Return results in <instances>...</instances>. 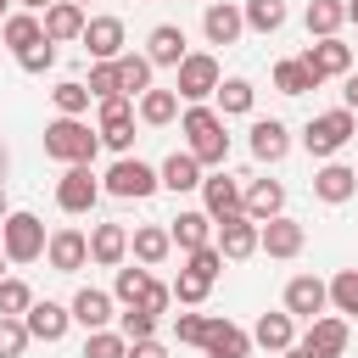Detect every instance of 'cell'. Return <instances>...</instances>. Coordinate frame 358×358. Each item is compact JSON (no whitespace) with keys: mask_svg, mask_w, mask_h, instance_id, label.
Segmentation results:
<instances>
[{"mask_svg":"<svg viewBox=\"0 0 358 358\" xmlns=\"http://www.w3.org/2000/svg\"><path fill=\"white\" fill-rule=\"evenodd\" d=\"M179 129H185L190 157H196L201 168H224V162H229V134H224V117H218L213 106H185Z\"/></svg>","mask_w":358,"mask_h":358,"instance_id":"obj_1","label":"cell"},{"mask_svg":"<svg viewBox=\"0 0 358 358\" xmlns=\"http://www.w3.org/2000/svg\"><path fill=\"white\" fill-rule=\"evenodd\" d=\"M95 151H101V129L78 123V117L45 123V157H56V162H67V168H90Z\"/></svg>","mask_w":358,"mask_h":358,"instance_id":"obj_2","label":"cell"},{"mask_svg":"<svg viewBox=\"0 0 358 358\" xmlns=\"http://www.w3.org/2000/svg\"><path fill=\"white\" fill-rule=\"evenodd\" d=\"M352 134H358V112L336 106V112H319V117H308V129H302V145H308L313 157H336V151H341Z\"/></svg>","mask_w":358,"mask_h":358,"instance_id":"obj_3","label":"cell"},{"mask_svg":"<svg viewBox=\"0 0 358 358\" xmlns=\"http://www.w3.org/2000/svg\"><path fill=\"white\" fill-rule=\"evenodd\" d=\"M45 246H50V235H45V224H39L34 213H11V218L0 224V252H6V263H34V257H45Z\"/></svg>","mask_w":358,"mask_h":358,"instance_id":"obj_4","label":"cell"},{"mask_svg":"<svg viewBox=\"0 0 358 358\" xmlns=\"http://www.w3.org/2000/svg\"><path fill=\"white\" fill-rule=\"evenodd\" d=\"M157 185H162V173H157V168H145L140 157H117V162L106 168V179H101V190H106V196H117V201H145Z\"/></svg>","mask_w":358,"mask_h":358,"instance_id":"obj_5","label":"cell"},{"mask_svg":"<svg viewBox=\"0 0 358 358\" xmlns=\"http://www.w3.org/2000/svg\"><path fill=\"white\" fill-rule=\"evenodd\" d=\"M179 78H173V90H179V101H190V106H201L207 95H218V84H224V73H218V62L213 56H201V50H190L179 67H173Z\"/></svg>","mask_w":358,"mask_h":358,"instance_id":"obj_6","label":"cell"},{"mask_svg":"<svg viewBox=\"0 0 358 358\" xmlns=\"http://www.w3.org/2000/svg\"><path fill=\"white\" fill-rule=\"evenodd\" d=\"M201 213H207L213 224H224V218L246 213V185H241V179H229V173L201 179Z\"/></svg>","mask_w":358,"mask_h":358,"instance_id":"obj_7","label":"cell"},{"mask_svg":"<svg viewBox=\"0 0 358 358\" xmlns=\"http://www.w3.org/2000/svg\"><path fill=\"white\" fill-rule=\"evenodd\" d=\"M324 308H330V285L319 280V274H296L291 285H285V313L291 319H324Z\"/></svg>","mask_w":358,"mask_h":358,"instance_id":"obj_8","label":"cell"},{"mask_svg":"<svg viewBox=\"0 0 358 358\" xmlns=\"http://www.w3.org/2000/svg\"><path fill=\"white\" fill-rule=\"evenodd\" d=\"M302 62H308V73L324 84V78H347L352 73V45H341V39H313L308 50H302Z\"/></svg>","mask_w":358,"mask_h":358,"instance_id":"obj_9","label":"cell"},{"mask_svg":"<svg viewBox=\"0 0 358 358\" xmlns=\"http://www.w3.org/2000/svg\"><path fill=\"white\" fill-rule=\"evenodd\" d=\"M101 201V179L90 173V168H67L62 179H56V207L62 213H90Z\"/></svg>","mask_w":358,"mask_h":358,"instance_id":"obj_10","label":"cell"},{"mask_svg":"<svg viewBox=\"0 0 358 358\" xmlns=\"http://www.w3.org/2000/svg\"><path fill=\"white\" fill-rule=\"evenodd\" d=\"M257 241H263V224H257V218H246V213H235V218H224V224H218V241H213V246H218L229 263H241V257H252V252H257Z\"/></svg>","mask_w":358,"mask_h":358,"instance_id":"obj_11","label":"cell"},{"mask_svg":"<svg viewBox=\"0 0 358 358\" xmlns=\"http://www.w3.org/2000/svg\"><path fill=\"white\" fill-rule=\"evenodd\" d=\"M201 34H207V45H235V39L246 34V11L229 6V0H213V6L201 11Z\"/></svg>","mask_w":358,"mask_h":358,"instance_id":"obj_12","label":"cell"},{"mask_svg":"<svg viewBox=\"0 0 358 358\" xmlns=\"http://www.w3.org/2000/svg\"><path fill=\"white\" fill-rule=\"evenodd\" d=\"M45 257H50L56 274H78V268L90 263V235H78V229H50Z\"/></svg>","mask_w":358,"mask_h":358,"instance_id":"obj_13","label":"cell"},{"mask_svg":"<svg viewBox=\"0 0 358 358\" xmlns=\"http://www.w3.org/2000/svg\"><path fill=\"white\" fill-rule=\"evenodd\" d=\"M78 45H84L95 62H117V56H123V22H117V17H90Z\"/></svg>","mask_w":358,"mask_h":358,"instance_id":"obj_14","label":"cell"},{"mask_svg":"<svg viewBox=\"0 0 358 358\" xmlns=\"http://www.w3.org/2000/svg\"><path fill=\"white\" fill-rule=\"evenodd\" d=\"M302 246H308V229H302L296 218H285V213H280V218H268V224H263L257 252H268V257H296Z\"/></svg>","mask_w":358,"mask_h":358,"instance_id":"obj_15","label":"cell"},{"mask_svg":"<svg viewBox=\"0 0 358 358\" xmlns=\"http://www.w3.org/2000/svg\"><path fill=\"white\" fill-rule=\"evenodd\" d=\"M22 324H28L34 341H62L67 324H73V308H62V302H34V308L22 313Z\"/></svg>","mask_w":358,"mask_h":358,"instance_id":"obj_16","label":"cell"},{"mask_svg":"<svg viewBox=\"0 0 358 358\" xmlns=\"http://www.w3.org/2000/svg\"><path fill=\"white\" fill-rule=\"evenodd\" d=\"M201 352H207V358H246V352H252V336H246L241 324H229V319H207Z\"/></svg>","mask_w":358,"mask_h":358,"instance_id":"obj_17","label":"cell"},{"mask_svg":"<svg viewBox=\"0 0 358 358\" xmlns=\"http://www.w3.org/2000/svg\"><path fill=\"white\" fill-rule=\"evenodd\" d=\"M39 22H45V39H50V45H67V39H84V22H90V17H84V6L56 0V6H50Z\"/></svg>","mask_w":358,"mask_h":358,"instance_id":"obj_18","label":"cell"},{"mask_svg":"<svg viewBox=\"0 0 358 358\" xmlns=\"http://www.w3.org/2000/svg\"><path fill=\"white\" fill-rule=\"evenodd\" d=\"M190 50H185V28H173V22H157L151 28V39H145V62L151 67H179Z\"/></svg>","mask_w":358,"mask_h":358,"instance_id":"obj_19","label":"cell"},{"mask_svg":"<svg viewBox=\"0 0 358 358\" xmlns=\"http://www.w3.org/2000/svg\"><path fill=\"white\" fill-rule=\"evenodd\" d=\"M352 190H358V168H347V162H324V168L313 173V196L330 201V207H341Z\"/></svg>","mask_w":358,"mask_h":358,"instance_id":"obj_20","label":"cell"},{"mask_svg":"<svg viewBox=\"0 0 358 358\" xmlns=\"http://www.w3.org/2000/svg\"><path fill=\"white\" fill-rule=\"evenodd\" d=\"M285 151H291L285 123H280V117H257V123H252V157H257V162H285Z\"/></svg>","mask_w":358,"mask_h":358,"instance_id":"obj_21","label":"cell"},{"mask_svg":"<svg viewBox=\"0 0 358 358\" xmlns=\"http://www.w3.org/2000/svg\"><path fill=\"white\" fill-rule=\"evenodd\" d=\"M90 257H95L101 268H117V263L129 257V229H123V224H95V229H90Z\"/></svg>","mask_w":358,"mask_h":358,"instance_id":"obj_22","label":"cell"},{"mask_svg":"<svg viewBox=\"0 0 358 358\" xmlns=\"http://www.w3.org/2000/svg\"><path fill=\"white\" fill-rule=\"evenodd\" d=\"M252 341H257V347H268V352H285V347H296V319H291L285 308H280V313H257Z\"/></svg>","mask_w":358,"mask_h":358,"instance_id":"obj_23","label":"cell"},{"mask_svg":"<svg viewBox=\"0 0 358 358\" xmlns=\"http://www.w3.org/2000/svg\"><path fill=\"white\" fill-rule=\"evenodd\" d=\"M280 207H285V185L280 179H252L246 185V218L268 224V218H280Z\"/></svg>","mask_w":358,"mask_h":358,"instance_id":"obj_24","label":"cell"},{"mask_svg":"<svg viewBox=\"0 0 358 358\" xmlns=\"http://www.w3.org/2000/svg\"><path fill=\"white\" fill-rule=\"evenodd\" d=\"M302 347H313L319 358H341V352H347V319H330V313L313 319L308 336H302Z\"/></svg>","mask_w":358,"mask_h":358,"instance_id":"obj_25","label":"cell"},{"mask_svg":"<svg viewBox=\"0 0 358 358\" xmlns=\"http://www.w3.org/2000/svg\"><path fill=\"white\" fill-rule=\"evenodd\" d=\"M0 39L11 45V56H22V50H34V45L45 39V22H39L34 11H11V17L0 22Z\"/></svg>","mask_w":358,"mask_h":358,"instance_id":"obj_26","label":"cell"},{"mask_svg":"<svg viewBox=\"0 0 358 358\" xmlns=\"http://www.w3.org/2000/svg\"><path fill=\"white\" fill-rule=\"evenodd\" d=\"M129 246H134V257H140L145 268H157V263H168V252H173V235H168L162 224H140V229L129 235Z\"/></svg>","mask_w":358,"mask_h":358,"instance_id":"obj_27","label":"cell"},{"mask_svg":"<svg viewBox=\"0 0 358 358\" xmlns=\"http://www.w3.org/2000/svg\"><path fill=\"white\" fill-rule=\"evenodd\" d=\"M168 235H173L179 252H201V246H213V218L207 213H179Z\"/></svg>","mask_w":358,"mask_h":358,"instance_id":"obj_28","label":"cell"},{"mask_svg":"<svg viewBox=\"0 0 358 358\" xmlns=\"http://www.w3.org/2000/svg\"><path fill=\"white\" fill-rule=\"evenodd\" d=\"M106 319H112V296L95 291V285H84V291L73 296V324H84V330H106Z\"/></svg>","mask_w":358,"mask_h":358,"instance_id":"obj_29","label":"cell"},{"mask_svg":"<svg viewBox=\"0 0 358 358\" xmlns=\"http://www.w3.org/2000/svg\"><path fill=\"white\" fill-rule=\"evenodd\" d=\"M157 173H162V185H168L173 196H179V190H201V162H196L190 151H173Z\"/></svg>","mask_w":358,"mask_h":358,"instance_id":"obj_30","label":"cell"},{"mask_svg":"<svg viewBox=\"0 0 358 358\" xmlns=\"http://www.w3.org/2000/svg\"><path fill=\"white\" fill-rule=\"evenodd\" d=\"M274 90L280 95H308V90H319V78L308 73L302 56H285V62H274Z\"/></svg>","mask_w":358,"mask_h":358,"instance_id":"obj_31","label":"cell"},{"mask_svg":"<svg viewBox=\"0 0 358 358\" xmlns=\"http://www.w3.org/2000/svg\"><path fill=\"white\" fill-rule=\"evenodd\" d=\"M173 117H179V90H145V95H140V123L168 129Z\"/></svg>","mask_w":358,"mask_h":358,"instance_id":"obj_32","label":"cell"},{"mask_svg":"<svg viewBox=\"0 0 358 358\" xmlns=\"http://www.w3.org/2000/svg\"><path fill=\"white\" fill-rule=\"evenodd\" d=\"M302 22H308L313 39H336V28L347 22V6L341 0H308V17Z\"/></svg>","mask_w":358,"mask_h":358,"instance_id":"obj_33","label":"cell"},{"mask_svg":"<svg viewBox=\"0 0 358 358\" xmlns=\"http://www.w3.org/2000/svg\"><path fill=\"white\" fill-rule=\"evenodd\" d=\"M151 90V62L145 56H117V95H145Z\"/></svg>","mask_w":358,"mask_h":358,"instance_id":"obj_34","label":"cell"},{"mask_svg":"<svg viewBox=\"0 0 358 358\" xmlns=\"http://www.w3.org/2000/svg\"><path fill=\"white\" fill-rule=\"evenodd\" d=\"M246 28L252 34H280L285 28V0H246Z\"/></svg>","mask_w":358,"mask_h":358,"instance_id":"obj_35","label":"cell"},{"mask_svg":"<svg viewBox=\"0 0 358 358\" xmlns=\"http://www.w3.org/2000/svg\"><path fill=\"white\" fill-rule=\"evenodd\" d=\"M50 101H56V112H62V117H84L95 95H90V90L78 84V78H62V84L50 90Z\"/></svg>","mask_w":358,"mask_h":358,"instance_id":"obj_36","label":"cell"},{"mask_svg":"<svg viewBox=\"0 0 358 358\" xmlns=\"http://www.w3.org/2000/svg\"><path fill=\"white\" fill-rule=\"evenodd\" d=\"M95 117H101V134H123V129H134V101L129 95H106Z\"/></svg>","mask_w":358,"mask_h":358,"instance_id":"obj_37","label":"cell"},{"mask_svg":"<svg viewBox=\"0 0 358 358\" xmlns=\"http://www.w3.org/2000/svg\"><path fill=\"white\" fill-rule=\"evenodd\" d=\"M84 358H129V336L123 330H90Z\"/></svg>","mask_w":358,"mask_h":358,"instance_id":"obj_38","label":"cell"},{"mask_svg":"<svg viewBox=\"0 0 358 358\" xmlns=\"http://www.w3.org/2000/svg\"><path fill=\"white\" fill-rule=\"evenodd\" d=\"M218 106H224V117L252 112V84H246V78H224V84H218Z\"/></svg>","mask_w":358,"mask_h":358,"instance_id":"obj_39","label":"cell"},{"mask_svg":"<svg viewBox=\"0 0 358 358\" xmlns=\"http://www.w3.org/2000/svg\"><path fill=\"white\" fill-rule=\"evenodd\" d=\"M330 302H336V313H352L358 319V268H341L330 280Z\"/></svg>","mask_w":358,"mask_h":358,"instance_id":"obj_40","label":"cell"},{"mask_svg":"<svg viewBox=\"0 0 358 358\" xmlns=\"http://www.w3.org/2000/svg\"><path fill=\"white\" fill-rule=\"evenodd\" d=\"M145 285H151V274H145V268H117V285H112V296H117L123 308H134V302L145 296Z\"/></svg>","mask_w":358,"mask_h":358,"instance_id":"obj_41","label":"cell"},{"mask_svg":"<svg viewBox=\"0 0 358 358\" xmlns=\"http://www.w3.org/2000/svg\"><path fill=\"white\" fill-rule=\"evenodd\" d=\"M117 330H123L129 341H151V336H157V313H145V308H123V313H117Z\"/></svg>","mask_w":358,"mask_h":358,"instance_id":"obj_42","label":"cell"},{"mask_svg":"<svg viewBox=\"0 0 358 358\" xmlns=\"http://www.w3.org/2000/svg\"><path fill=\"white\" fill-rule=\"evenodd\" d=\"M28 308H34V291H28L22 280H0V313H6V319H22Z\"/></svg>","mask_w":358,"mask_h":358,"instance_id":"obj_43","label":"cell"},{"mask_svg":"<svg viewBox=\"0 0 358 358\" xmlns=\"http://www.w3.org/2000/svg\"><path fill=\"white\" fill-rule=\"evenodd\" d=\"M28 341H34V336H28V324L0 313V358H22V347H28Z\"/></svg>","mask_w":358,"mask_h":358,"instance_id":"obj_44","label":"cell"},{"mask_svg":"<svg viewBox=\"0 0 358 358\" xmlns=\"http://www.w3.org/2000/svg\"><path fill=\"white\" fill-rule=\"evenodd\" d=\"M207 291H213V280H201V274H190V268H179V280H173V296H179L185 308H196V302H207Z\"/></svg>","mask_w":358,"mask_h":358,"instance_id":"obj_45","label":"cell"},{"mask_svg":"<svg viewBox=\"0 0 358 358\" xmlns=\"http://www.w3.org/2000/svg\"><path fill=\"white\" fill-rule=\"evenodd\" d=\"M95 101H106V95H117V62H95L90 67V84H84Z\"/></svg>","mask_w":358,"mask_h":358,"instance_id":"obj_46","label":"cell"},{"mask_svg":"<svg viewBox=\"0 0 358 358\" xmlns=\"http://www.w3.org/2000/svg\"><path fill=\"white\" fill-rule=\"evenodd\" d=\"M185 268H190V274H201V280H218V268H224V252H218V246L185 252Z\"/></svg>","mask_w":358,"mask_h":358,"instance_id":"obj_47","label":"cell"},{"mask_svg":"<svg viewBox=\"0 0 358 358\" xmlns=\"http://www.w3.org/2000/svg\"><path fill=\"white\" fill-rule=\"evenodd\" d=\"M173 336L190 341V347H201L207 341V313H173Z\"/></svg>","mask_w":358,"mask_h":358,"instance_id":"obj_48","label":"cell"},{"mask_svg":"<svg viewBox=\"0 0 358 358\" xmlns=\"http://www.w3.org/2000/svg\"><path fill=\"white\" fill-rule=\"evenodd\" d=\"M50 62H56V45H50V39H39L34 50H22V56H17V67H22V73H45Z\"/></svg>","mask_w":358,"mask_h":358,"instance_id":"obj_49","label":"cell"},{"mask_svg":"<svg viewBox=\"0 0 358 358\" xmlns=\"http://www.w3.org/2000/svg\"><path fill=\"white\" fill-rule=\"evenodd\" d=\"M168 302H173V285H162V280H151V285H145V296H140L134 308H145V313H157V319H162V308H168Z\"/></svg>","mask_w":358,"mask_h":358,"instance_id":"obj_50","label":"cell"},{"mask_svg":"<svg viewBox=\"0 0 358 358\" xmlns=\"http://www.w3.org/2000/svg\"><path fill=\"white\" fill-rule=\"evenodd\" d=\"M129 358H168V347L151 336V341H129Z\"/></svg>","mask_w":358,"mask_h":358,"instance_id":"obj_51","label":"cell"},{"mask_svg":"<svg viewBox=\"0 0 358 358\" xmlns=\"http://www.w3.org/2000/svg\"><path fill=\"white\" fill-rule=\"evenodd\" d=\"M341 106H347V112H358V73H347V78H341Z\"/></svg>","mask_w":358,"mask_h":358,"instance_id":"obj_52","label":"cell"},{"mask_svg":"<svg viewBox=\"0 0 358 358\" xmlns=\"http://www.w3.org/2000/svg\"><path fill=\"white\" fill-rule=\"evenodd\" d=\"M17 6H22V11H34V17H45V11L56 6V0H17Z\"/></svg>","mask_w":358,"mask_h":358,"instance_id":"obj_53","label":"cell"},{"mask_svg":"<svg viewBox=\"0 0 358 358\" xmlns=\"http://www.w3.org/2000/svg\"><path fill=\"white\" fill-rule=\"evenodd\" d=\"M280 358H319V352H313V347H302V341H296V347H285V352H280Z\"/></svg>","mask_w":358,"mask_h":358,"instance_id":"obj_54","label":"cell"},{"mask_svg":"<svg viewBox=\"0 0 358 358\" xmlns=\"http://www.w3.org/2000/svg\"><path fill=\"white\" fill-rule=\"evenodd\" d=\"M347 22H358V0H347Z\"/></svg>","mask_w":358,"mask_h":358,"instance_id":"obj_55","label":"cell"},{"mask_svg":"<svg viewBox=\"0 0 358 358\" xmlns=\"http://www.w3.org/2000/svg\"><path fill=\"white\" fill-rule=\"evenodd\" d=\"M11 6H17V0H0V22H6V17H11Z\"/></svg>","mask_w":358,"mask_h":358,"instance_id":"obj_56","label":"cell"},{"mask_svg":"<svg viewBox=\"0 0 358 358\" xmlns=\"http://www.w3.org/2000/svg\"><path fill=\"white\" fill-rule=\"evenodd\" d=\"M6 218H11V213H6V196H0V224H6Z\"/></svg>","mask_w":358,"mask_h":358,"instance_id":"obj_57","label":"cell"},{"mask_svg":"<svg viewBox=\"0 0 358 358\" xmlns=\"http://www.w3.org/2000/svg\"><path fill=\"white\" fill-rule=\"evenodd\" d=\"M0 173H6V145H0Z\"/></svg>","mask_w":358,"mask_h":358,"instance_id":"obj_58","label":"cell"},{"mask_svg":"<svg viewBox=\"0 0 358 358\" xmlns=\"http://www.w3.org/2000/svg\"><path fill=\"white\" fill-rule=\"evenodd\" d=\"M0 263H6V252H0ZM0 280H6V268H0Z\"/></svg>","mask_w":358,"mask_h":358,"instance_id":"obj_59","label":"cell"},{"mask_svg":"<svg viewBox=\"0 0 358 358\" xmlns=\"http://www.w3.org/2000/svg\"><path fill=\"white\" fill-rule=\"evenodd\" d=\"M73 6H84V0H73Z\"/></svg>","mask_w":358,"mask_h":358,"instance_id":"obj_60","label":"cell"}]
</instances>
